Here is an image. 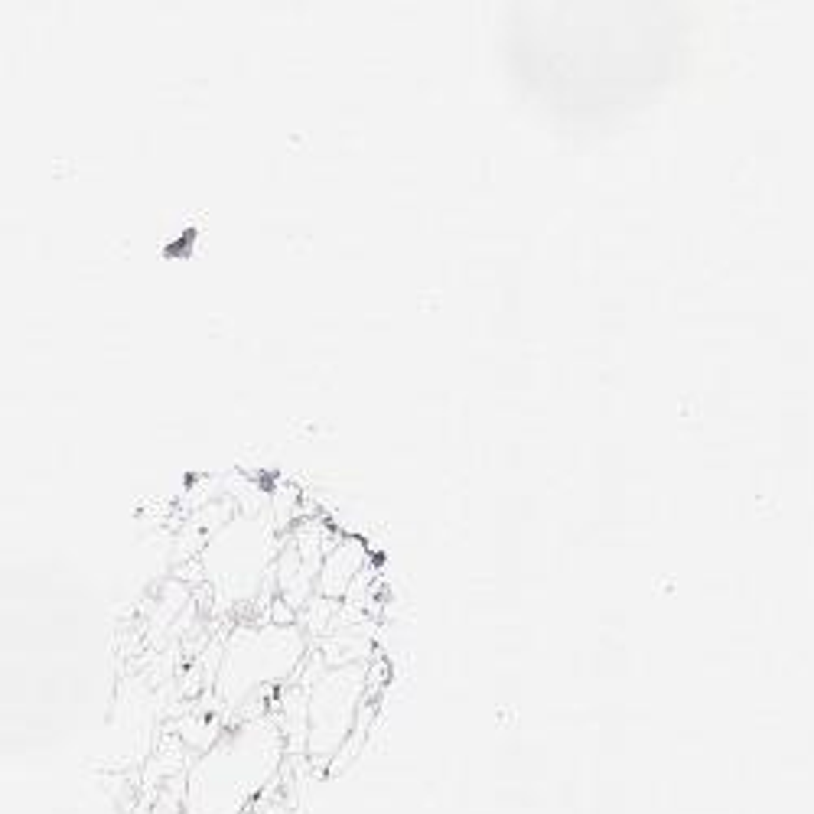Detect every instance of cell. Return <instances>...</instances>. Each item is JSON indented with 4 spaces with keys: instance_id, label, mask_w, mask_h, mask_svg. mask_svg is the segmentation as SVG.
Here are the masks:
<instances>
[{
    "instance_id": "obj_3",
    "label": "cell",
    "mask_w": 814,
    "mask_h": 814,
    "mask_svg": "<svg viewBox=\"0 0 814 814\" xmlns=\"http://www.w3.org/2000/svg\"><path fill=\"white\" fill-rule=\"evenodd\" d=\"M271 557L274 528L271 521L257 515H242L222 525L202 550L206 577L225 606H242L254 600L264 573L271 570Z\"/></svg>"
},
{
    "instance_id": "obj_5",
    "label": "cell",
    "mask_w": 814,
    "mask_h": 814,
    "mask_svg": "<svg viewBox=\"0 0 814 814\" xmlns=\"http://www.w3.org/2000/svg\"><path fill=\"white\" fill-rule=\"evenodd\" d=\"M362 564H365V547H362V541L332 544V550L323 560V570H319V596H326V600L345 596L349 587L362 577Z\"/></svg>"
},
{
    "instance_id": "obj_2",
    "label": "cell",
    "mask_w": 814,
    "mask_h": 814,
    "mask_svg": "<svg viewBox=\"0 0 814 814\" xmlns=\"http://www.w3.org/2000/svg\"><path fill=\"white\" fill-rule=\"evenodd\" d=\"M307 638L294 622H244L228 635L215 671V697L225 710H244L267 700L300 671Z\"/></svg>"
},
{
    "instance_id": "obj_4",
    "label": "cell",
    "mask_w": 814,
    "mask_h": 814,
    "mask_svg": "<svg viewBox=\"0 0 814 814\" xmlns=\"http://www.w3.org/2000/svg\"><path fill=\"white\" fill-rule=\"evenodd\" d=\"M368 690V665L323 667L307 684V740L303 753L313 763H329L345 749L349 736L362 723V700Z\"/></svg>"
},
{
    "instance_id": "obj_1",
    "label": "cell",
    "mask_w": 814,
    "mask_h": 814,
    "mask_svg": "<svg viewBox=\"0 0 814 814\" xmlns=\"http://www.w3.org/2000/svg\"><path fill=\"white\" fill-rule=\"evenodd\" d=\"M287 736L277 717L261 713L212 740L186 772V814H244V808L274 782Z\"/></svg>"
}]
</instances>
